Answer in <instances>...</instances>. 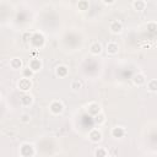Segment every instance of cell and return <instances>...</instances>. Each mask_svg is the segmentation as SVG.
Here are the masks:
<instances>
[{
  "mask_svg": "<svg viewBox=\"0 0 157 157\" xmlns=\"http://www.w3.org/2000/svg\"><path fill=\"white\" fill-rule=\"evenodd\" d=\"M87 137H88V140H90L92 144H99V142L103 140V134H102L101 129L93 128V129H91V130L88 131Z\"/></svg>",
  "mask_w": 157,
  "mask_h": 157,
  "instance_id": "5",
  "label": "cell"
},
{
  "mask_svg": "<svg viewBox=\"0 0 157 157\" xmlns=\"http://www.w3.org/2000/svg\"><path fill=\"white\" fill-rule=\"evenodd\" d=\"M33 83H32V78H27V77H23L21 76V78L17 81L16 83V87L18 91H21L22 93H26V92H29L31 88H32Z\"/></svg>",
  "mask_w": 157,
  "mask_h": 157,
  "instance_id": "3",
  "label": "cell"
},
{
  "mask_svg": "<svg viewBox=\"0 0 157 157\" xmlns=\"http://www.w3.org/2000/svg\"><path fill=\"white\" fill-rule=\"evenodd\" d=\"M110 134H112V136L114 139H123L126 135V129L124 126H121V125H117V126H114L112 129Z\"/></svg>",
  "mask_w": 157,
  "mask_h": 157,
  "instance_id": "9",
  "label": "cell"
},
{
  "mask_svg": "<svg viewBox=\"0 0 157 157\" xmlns=\"http://www.w3.org/2000/svg\"><path fill=\"white\" fill-rule=\"evenodd\" d=\"M105 52L108 55H117L119 53V45L115 42H108L105 44Z\"/></svg>",
  "mask_w": 157,
  "mask_h": 157,
  "instance_id": "12",
  "label": "cell"
},
{
  "mask_svg": "<svg viewBox=\"0 0 157 157\" xmlns=\"http://www.w3.org/2000/svg\"><path fill=\"white\" fill-rule=\"evenodd\" d=\"M146 27L150 32H155V31H157V22H148Z\"/></svg>",
  "mask_w": 157,
  "mask_h": 157,
  "instance_id": "24",
  "label": "cell"
},
{
  "mask_svg": "<svg viewBox=\"0 0 157 157\" xmlns=\"http://www.w3.org/2000/svg\"><path fill=\"white\" fill-rule=\"evenodd\" d=\"M93 155H94V157H107L109 155V152L105 147H96Z\"/></svg>",
  "mask_w": 157,
  "mask_h": 157,
  "instance_id": "19",
  "label": "cell"
},
{
  "mask_svg": "<svg viewBox=\"0 0 157 157\" xmlns=\"http://www.w3.org/2000/svg\"><path fill=\"white\" fill-rule=\"evenodd\" d=\"M33 102H34V98H33V96L29 92L23 93L21 96V98H20V103H21L22 107H29V105L33 104Z\"/></svg>",
  "mask_w": 157,
  "mask_h": 157,
  "instance_id": "11",
  "label": "cell"
},
{
  "mask_svg": "<svg viewBox=\"0 0 157 157\" xmlns=\"http://www.w3.org/2000/svg\"><path fill=\"white\" fill-rule=\"evenodd\" d=\"M64 109H65V107H64V103L61 101L55 99V101H52L49 103V112H50V114H53L55 117L61 115L64 113Z\"/></svg>",
  "mask_w": 157,
  "mask_h": 157,
  "instance_id": "4",
  "label": "cell"
},
{
  "mask_svg": "<svg viewBox=\"0 0 157 157\" xmlns=\"http://www.w3.org/2000/svg\"><path fill=\"white\" fill-rule=\"evenodd\" d=\"M77 7L80 11H85L88 9V1L87 0H80L78 4H77Z\"/></svg>",
  "mask_w": 157,
  "mask_h": 157,
  "instance_id": "23",
  "label": "cell"
},
{
  "mask_svg": "<svg viewBox=\"0 0 157 157\" xmlns=\"http://www.w3.org/2000/svg\"><path fill=\"white\" fill-rule=\"evenodd\" d=\"M103 52V45L99 42H93L90 45V53L92 55H99Z\"/></svg>",
  "mask_w": 157,
  "mask_h": 157,
  "instance_id": "15",
  "label": "cell"
},
{
  "mask_svg": "<svg viewBox=\"0 0 157 157\" xmlns=\"http://www.w3.org/2000/svg\"><path fill=\"white\" fill-rule=\"evenodd\" d=\"M85 112L91 117H96L98 113L102 112V108L97 102H90L85 105Z\"/></svg>",
  "mask_w": 157,
  "mask_h": 157,
  "instance_id": "6",
  "label": "cell"
},
{
  "mask_svg": "<svg viewBox=\"0 0 157 157\" xmlns=\"http://www.w3.org/2000/svg\"><path fill=\"white\" fill-rule=\"evenodd\" d=\"M146 88L151 93H157V78H151L146 83Z\"/></svg>",
  "mask_w": 157,
  "mask_h": 157,
  "instance_id": "17",
  "label": "cell"
},
{
  "mask_svg": "<svg viewBox=\"0 0 157 157\" xmlns=\"http://www.w3.org/2000/svg\"><path fill=\"white\" fill-rule=\"evenodd\" d=\"M55 75H56L58 77H60V78L66 77V76L69 75V67H67L66 65H64V64L58 65V66L55 67Z\"/></svg>",
  "mask_w": 157,
  "mask_h": 157,
  "instance_id": "14",
  "label": "cell"
},
{
  "mask_svg": "<svg viewBox=\"0 0 157 157\" xmlns=\"http://www.w3.org/2000/svg\"><path fill=\"white\" fill-rule=\"evenodd\" d=\"M70 88H71L74 92H78V91L82 88V82H81L80 80H74V81H71V83H70Z\"/></svg>",
  "mask_w": 157,
  "mask_h": 157,
  "instance_id": "21",
  "label": "cell"
},
{
  "mask_svg": "<svg viewBox=\"0 0 157 157\" xmlns=\"http://www.w3.org/2000/svg\"><path fill=\"white\" fill-rule=\"evenodd\" d=\"M9 66H10L11 70H15V71L22 70L25 67L23 66V61H22L21 58H11L10 61H9Z\"/></svg>",
  "mask_w": 157,
  "mask_h": 157,
  "instance_id": "10",
  "label": "cell"
},
{
  "mask_svg": "<svg viewBox=\"0 0 157 157\" xmlns=\"http://www.w3.org/2000/svg\"><path fill=\"white\" fill-rule=\"evenodd\" d=\"M27 66L31 70H33L34 74H37L43 69V63H42V60L39 58H32V59L28 60V65Z\"/></svg>",
  "mask_w": 157,
  "mask_h": 157,
  "instance_id": "7",
  "label": "cell"
},
{
  "mask_svg": "<svg viewBox=\"0 0 157 157\" xmlns=\"http://www.w3.org/2000/svg\"><path fill=\"white\" fill-rule=\"evenodd\" d=\"M36 148H34V145L31 144V142H22L20 145V148H18V155L22 156V157H33L36 155Z\"/></svg>",
  "mask_w": 157,
  "mask_h": 157,
  "instance_id": "2",
  "label": "cell"
},
{
  "mask_svg": "<svg viewBox=\"0 0 157 157\" xmlns=\"http://www.w3.org/2000/svg\"><path fill=\"white\" fill-rule=\"evenodd\" d=\"M21 76L27 77V78H32V77L34 76V71L31 70L28 66H26V67H23V69L21 70Z\"/></svg>",
  "mask_w": 157,
  "mask_h": 157,
  "instance_id": "20",
  "label": "cell"
},
{
  "mask_svg": "<svg viewBox=\"0 0 157 157\" xmlns=\"http://www.w3.org/2000/svg\"><path fill=\"white\" fill-rule=\"evenodd\" d=\"M104 5H107V6H110V5H113L114 2H115V0H101Z\"/></svg>",
  "mask_w": 157,
  "mask_h": 157,
  "instance_id": "25",
  "label": "cell"
},
{
  "mask_svg": "<svg viewBox=\"0 0 157 157\" xmlns=\"http://www.w3.org/2000/svg\"><path fill=\"white\" fill-rule=\"evenodd\" d=\"M93 120H94V123H96L98 126H101V125H103V124L107 121V118H105V114H104L103 112H101V113H98L96 117H93Z\"/></svg>",
  "mask_w": 157,
  "mask_h": 157,
  "instance_id": "18",
  "label": "cell"
},
{
  "mask_svg": "<svg viewBox=\"0 0 157 157\" xmlns=\"http://www.w3.org/2000/svg\"><path fill=\"white\" fill-rule=\"evenodd\" d=\"M146 6H147V2H146L145 0H134V1H132V9H134L135 11H137V12L145 11Z\"/></svg>",
  "mask_w": 157,
  "mask_h": 157,
  "instance_id": "16",
  "label": "cell"
},
{
  "mask_svg": "<svg viewBox=\"0 0 157 157\" xmlns=\"http://www.w3.org/2000/svg\"><path fill=\"white\" fill-rule=\"evenodd\" d=\"M131 80H132V83L135 86H137V87H141V86H144L146 83V76L144 74H141V72L135 74Z\"/></svg>",
  "mask_w": 157,
  "mask_h": 157,
  "instance_id": "13",
  "label": "cell"
},
{
  "mask_svg": "<svg viewBox=\"0 0 157 157\" xmlns=\"http://www.w3.org/2000/svg\"><path fill=\"white\" fill-rule=\"evenodd\" d=\"M123 29H124V26H123V23H121L120 21H118V20H114V21H112V22L109 23V31H110V33H113V34H120V33L123 32Z\"/></svg>",
  "mask_w": 157,
  "mask_h": 157,
  "instance_id": "8",
  "label": "cell"
},
{
  "mask_svg": "<svg viewBox=\"0 0 157 157\" xmlns=\"http://www.w3.org/2000/svg\"><path fill=\"white\" fill-rule=\"evenodd\" d=\"M20 121L22 124H28L31 121V114L29 113H22L20 115Z\"/></svg>",
  "mask_w": 157,
  "mask_h": 157,
  "instance_id": "22",
  "label": "cell"
},
{
  "mask_svg": "<svg viewBox=\"0 0 157 157\" xmlns=\"http://www.w3.org/2000/svg\"><path fill=\"white\" fill-rule=\"evenodd\" d=\"M45 44V37L39 33V32H36V33H32V36L29 37V45L36 49V50H39L40 48H43Z\"/></svg>",
  "mask_w": 157,
  "mask_h": 157,
  "instance_id": "1",
  "label": "cell"
}]
</instances>
